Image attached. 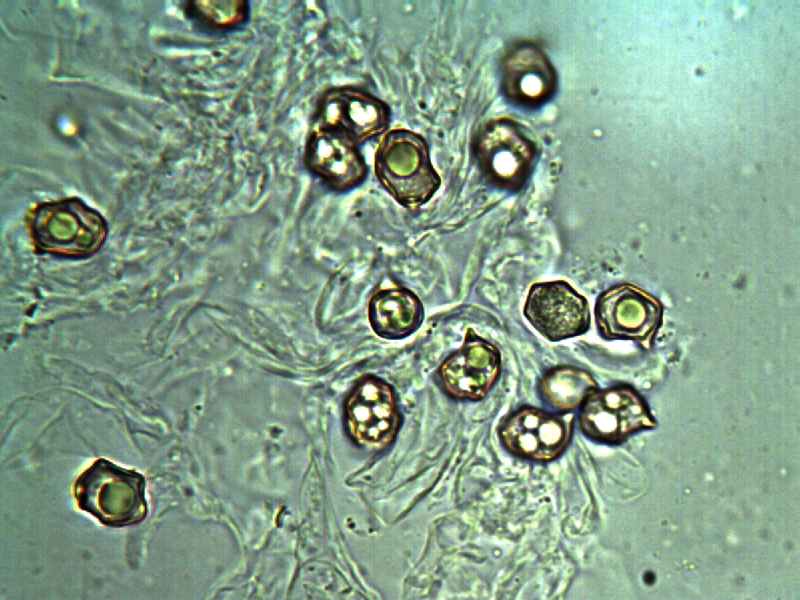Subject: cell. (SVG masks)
I'll list each match as a JSON object with an SVG mask.
<instances>
[{
	"label": "cell",
	"instance_id": "1",
	"mask_svg": "<svg viewBox=\"0 0 800 600\" xmlns=\"http://www.w3.org/2000/svg\"><path fill=\"white\" fill-rule=\"evenodd\" d=\"M142 474L100 458L84 470L73 487L78 507L110 527L143 521L148 512Z\"/></svg>",
	"mask_w": 800,
	"mask_h": 600
},
{
	"label": "cell",
	"instance_id": "2",
	"mask_svg": "<svg viewBox=\"0 0 800 600\" xmlns=\"http://www.w3.org/2000/svg\"><path fill=\"white\" fill-rule=\"evenodd\" d=\"M374 169L387 192L407 208L426 204L441 184L425 140L406 129H393L383 136L375 153Z\"/></svg>",
	"mask_w": 800,
	"mask_h": 600
},
{
	"label": "cell",
	"instance_id": "3",
	"mask_svg": "<svg viewBox=\"0 0 800 600\" xmlns=\"http://www.w3.org/2000/svg\"><path fill=\"white\" fill-rule=\"evenodd\" d=\"M106 233L104 218L76 198L40 205L31 221L37 249L59 256L91 255L101 247Z\"/></svg>",
	"mask_w": 800,
	"mask_h": 600
},
{
	"label": "cell",
	"instance_id": "4",
	"mask_svg": "<svg viewBox=\"0 0 800 600\" xmlns=\"http://www.w3.org/2000/svg\"><path fill=\"white\" fill-rule=\"evenodd\" d=\"M663 314L658 298L628 282L602 291L594 306L596 327L603 339L631 340L644 349L653 345Z\"/></svg>",
	"mask_w": 800,
	"mask_h": 600
},
{
	"label": "cell",
	"instance_id": "5",
	"mask_svg": "<svg viewBox=\"0 0 800 600\" xmlns=\"http://www.w3.org/2000/svg\"><path fill=\"white\" fill-rule=\"evenodd\" d=\"M474 152L482 173L492 185L516 191L530 174L536 148L518 123L500 118L480 130Z\"/></svg>",
	"mask_w": 800,
	"mask_h": 600
},
{
	"label": "cell",
	"instance_id": "6",
	"mask_svg": "<svg viewBox=\"0 0 800 600\" xmlns=\"http://www.w3.org/2000/svg\"><path fill=\"white\" fill-rule=\"evenodd\" d=\"M580 406V428L600 442L620 443L636 431L656 426L646 401L631 386L597 388Z\"/></svg>",
	"mask_w": 800,
	"mask_h": 600
},
{
	"label": "cell",
	"instance_id": "7",
	"mask_svg": "<svg viewBox=\"0 0 800 600\" xmlns=\"http://www.w3.org/2000/svg\"><path fill=\"white\" fill-rule=\"evenodd\" d=\"M523 315L550 342L583 335L591 324L587 299L565 280L532 284L525 298Z\"/></svg>",
	"mask_w": 800,
	"mask_h": 600
},
{
	"label": "cell",
	"instance_id": "8",
	"mask_svg": "<svg viewBox=\"0 0 800 600\" xmlns=\"http://www.w3.org/2000/svg\"><path fill=\"white\" fill-rule=\"evenodd\" d=\"M501 366L499 348L470 327L461 346L441 362L437 375L446 394L456 399L476 401L493 388Z\"/></svg>",
	"mask_w": 800,
	"mask_h": 600
},
{
	"label": "cell",
	"instance_id": "9",
	"mask_svg": "<svg viewBox=\"0 0 800 600\" xmlns=\"http://www.w3.org/2000/svg\"><path fill=\"white\" fill-rule=\"evenodd\" d=\"M389 115L388 106L371 93L349 86L337 87L320 99L314 126L335 129L360 144L383 133Z\"/></svg>",
	"mask_w": 800,
	"mask_h": 600
},
{
	"label": "cell",
	"instance_id": "10",
	"mask_svg": "<svg viewBox=\"0 0 800 600\" xmlns=\"http://www.w3.org/2000/svg\"><path fill=\"white\" fill-rule=\"evenodd\" d=\"M572 416L522 407L504 423L501 438L512 453L535 460H551L567 446Z\"/></svg>",
	"mask_w": 800,
	"mask_h": 600
},
{
	"label": "cell",
	"instance_id": "11",
	"mask_svg": "<svg viewBox=\"0 0 800 600\" xmlns=\"http://www.w3.org/2000/svg\"><path fill=\"white\" fill-rule=\"evenodd\" d=\"M501 82L504 94L511 102L535 108L552 97L557 76L538 44L520 41L513 44L502 59Z\"/></svg>",
	"mask_w": 800,
	"mask_h": 600
},
{
	"label": "cell",
	"instance_id": "12",
	"mask_svg": "<svg viewBox=\"0 0 800 600\" xmlns=\"http://www.w3.org/2000/svg\"><path fill=\"white\" fill-rule=\"evenodd\" d=\"M304 159L307 168L336 191L357 186L367 171L358 144L327 127L313 126L306 141Z\"/></svg>",
	"mask_w": 800,
	"mask_h": 600
},
{
	"label": "cell",
	"instance_id": "13",
	"mask_svg": "<svg viewBox=\"0 0 800 600\" xmlns=\"http://www.w3.org/2000/svg\"><path fill=\"white\" fill-rule=\"evenodd\" d=\"M351 433L368 444H386L395 436L399 413L389 384L373 376L360 380L346 401Z\"/></svg>",
	"mask_w": 800,
	"mask_h": 600
},
{
	"label": "cell",
	"instance_id": "14",
	"mask_svg": "<svg viewBox=\"0 0 800 600\" xmlns=\"http://www.w3.org/2000/svg\"><path fill=\"white\" fill-rule=\"evenodd\" d=\"M368 317L373 331L384 339L400 340L415 333L425 317L420 298L410 289L393 286L373 294Z\"/></svg>",
	"mask_w": 800,
	"mask_h": 600
},
{
	"label": "cell",
	"instance_id": "15",
	"mask_svg": "<svg viewBox=\"0 0 800 600\" xmlns=\"http://www.w3.org/2000/svg\"><path fill=\"white\" fill-rule=\"evenodd\" d=\"M539 388L542 398L552 408L569 412L580 406L598 384L587 370L559 365L542 376Z\"/></svg>",
	"mask_w": 800,
	"mask_h": 600
},
{
	"label": "cell",
	"instance_id": "16",
	"mask_svg": "<svg viewBox=\"0 0 800 600\" xmlns=\"http://www.w3.org/2000/svg\"><path fill=\"white\" fill-rule=\"evenodd\" d=\"M193 12L209 26L225 28L243 22L248 16L245 1H195Z\"/></svg>",
	"mask_w": 800,
	"mask_h": 600
}]
</instances>
